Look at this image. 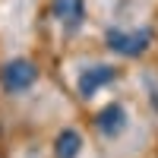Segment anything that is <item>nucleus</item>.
Instances as JSON below:
<instances>
[{"instance_id":"obj_1","label":"nucleus","mask_w":158,"mask_h":158,"mask_svg":"<svg viewBox=\"0 0 158 158\" xmlns=\"http://www.w3.org/2000/svg\"><path fill=\"white\" fill-rule=\"evenodd\" d=\"M104 41L114 54H123V57H139L149 51V41L152 35L149 32H123V29H108Z\"/></svg>"},{"instance_id":"obj_2","label":"nucleus","mask_w":158,"mask_h":158,"mask_svg":"<svg viewBox=\"0 0 158 158\" xmlns=\"http://www.w3.org/2000/svg\"><path fill=\"white\" fill-rule=\"evenodd\" d=\"M0 79H3V89L6 92H25V89L35 85L38 67H35L32 60H25V57H16V60H10L6 67H3Z\"/></svg>"},{"instance_id":"obj_3","label":"nucleus","mask_w":158,"mask_h":158,"mask_svg":"<svg viewBox=\"0 0 158 158\" xmlns=\"http://www.w3.org/2000/svg\"><path fill=\"white\" fill-rule=\"evenodd\" d=\"M117 79V67H111V63H98V67H89L82 76H79V95L82 98H92L98 89H104V85H111Z\"/></svg>"},{"instance_id":"obj_4","label":"nucleus","mask_w":158,"mask_h":158,"mask_svg":"<svg viewBox=\"0 0 158 158\" xmlns=\"http://www.w3.org/2000/svg\"><path fill=\"white\" fill-rule=\"evenodd\" d=\"M95 127L101 130V136H108V139H117L127 130V111H123V104H108V108H101L95 114Z\"/></svg>"},{"instance_id":"obj_5","label":"nucleus","mask_w":158,"mask_h":158,"mask_svg":"<svg viewBox=\"0 0 158 158\" xmlns=\"http://www.w3.org/2000/svg\"><path fill=\"white\" fill-rule=\"evenodd\" d=\"M51 10H54V19L67 32H76L85 19V0H54Z\"/></svg>"},{"instance_id":"obj_6","label":"nucleus","mask_w":158,"mask_h":158,"mask_svg":"<svg viewBox=\"0 0 158 158\" xmlns=\"http://www.w3.org/2000/svg\"><path fill=\"white\" fill-rule=\"evenodd\" d=\"M79 152H82V136H79L73 127L60 130L57 139H54V155L57 158H76Z\"/></svg>"}]
</instances>
